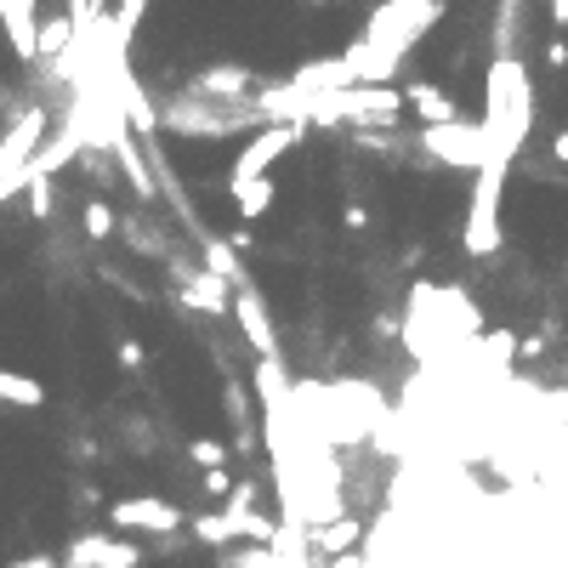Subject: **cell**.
Here are the masks:
<instances>
[{
  "label": "cell",
  "mask_w": 568,
  "mask_h": 568,
  "mask_svg": "<svg viewBox=\"0 0 568 568\" xmlns=\"http://www.w3.org/2000/svg\"><path fill=\"white\" fill-rule=\"evenodd\" d=\"M0 35H7V46L35 63V35H41V7L35 0H0Z\"/></svg>",
  "instance_id": "8fae6325"
},
{
  "label": "cell",
  "mask_w": 568,
  "mask_h": 568,
  "mask_svg": "<svg viewBox=\"0 0 568 568\" xmlns=\"http://www.w3.org/2000/svg\"><path fill=\"white\" fill-rule=\"evenodd\" d=\"M23 193H29V211H35L41 222L57 211V188H52V177H29V188H23Z\"/></svg>",
  "instance_id": "7402d4cb"
},
{
  "label": "cell",
  "mask_w": 568,
  "mask_h": 568,
  "mask_svg": "<svg viewBox=\"0 0 568 568\" xmlns=\"http://www.w3.org/2000/svg\"><path fill=\"white\" fill-rule=\"evenodd\" d=\"M233 193V205H240V216L245 222H256V216H267L279 205V182L274 177H261V182H240V188H227Z\"/></svg>",
  "instance_id": "e0dca14e"
},
{
  "label": "cell",
  "mask_w": 568,
  "mask_h": 568,
  "mask_svg": "<svg viewBox=\"0 0 568 568\" xmlns=\"http://www.w3.org/2000/svg\"><path fill=\"white\" fill-rule=\"evenodd\" d=\"M188 460L199 466V472H222V466H227V444H222V438H193V444H188Z\"/></svg>",
  "instance_id": "ffe728a7"
},
{
  "label": "cell",
  "mask_w": 568,
  "mask_h": 568,
  "mask_svg": "<svg viewBox=\"0 0 568 568\" xmlns=\"http://www.w3.org/2000/svg\"><path fill=\"white\" fill-rule=\"evenodd\" d=\"M7 568H57V557H52V552H29V557L7 563Z\"/></svg>",
  "instance_id": "d4e9b609"
},
{
  "label": "cell",
  "mask_w": 568,
  "mask_h": 568,
  "mask_svg": "<svg viewBox=\"0 0 568 568\" xmlns=\"http://www.w3.org/2000/svg\"><path fill=\"white\" fill-rule=\"evenodd\" d=\"M330 568H370V563H364V557L353 552V557H336V563H330Z\"/></svg>",
  "instance_id": "f1b7e54d"
},
{
  "label": "cell",
  "mask_w": 568,
  "mask_h": 568,
  "mask_svg": "<svg viewBox=\"0 0 568 568\" xmlns=\"http://www.w3.org/2000/svg\"><path fill=\"white\" fill-rule=\"evenodd\" d=\"M250 91H256V75L245 63H216V69H199L188 80V97H199V103H250Z\"/></svg>",
  "instance_id": "ba28073f"
},
{
  "label": "cell",
  "mask_w": 568,
  "mask_h": 568,
  "mask_svg": "<svg viewBox=\"0 0 568 568\" xmlns=\"http://www.w3.org/2000/svg\"><path fill=\"white\" fill-rule=\"evenodd\" d=\"M182 528V512L171 506V500L159 494H125L109 506V534H177Z\"/></svg>",
  "instance_id": "5b68a950"
},
{
  "label": "cell",
  "mask_w": 568,
  "mask_h": 568,
  "mask_svg": "<svg viewBox=\"0 0 568 568\" xmlns=\"http://www.w3.org/2000/svg\"><path fill=\"white\" fill-rule=\"evenodd\" d=\"M438 18H444L438 0H426V7H376V12H370V23H364V41H381L387 52L404 57V52H410V46H415Z\"/></svg>",
  "instance_id": "3957f363"
},
{
  "label": "cell",
  "mask_w": 568,
  "mask_h": 568,
  "mask_svg": "<svg viewBox=\"0 0 568 568\" xmlns=\"http://www.w3.org/2000/svg\"><path fill=\"white\" fill-rule=\"evenodd\" d=\"M143 364H148L143 342H120V370H143Z\"/></svg>",
  "instance_id": "603a6c76"
},
{
  "label": "cell",
  "mask_w": 568,
  "mask_h": 568,
  "mask_svg": "<svg viewBox=\"0 0 568 568\" xmlns=\"http://www.w3.org/2000/svg\"><path fill=\"white\" fill-rule=\"evenodd\" d=\"M109 148H114V159H120V177H125L131 188H137L143 205H159V182H154V159H148V148L131 143V131H120V137H114Z\"/></svg>",
  "instance_id": "7c38bea8"
},
{
  "label": "cell",
  "mask_w": 568,
  "mask_h": 568,
  "mask_svg": "<svg viewBox=\"0 0 568 568\" xmlns=\"http://www.w3.org/2000/svg\"><path fill=\"white\" fill-rule=\"evenodd\" d=\"M0 404H12V410H46V381L23 376V370H0Z\"/></svg>",
  "instance_id": "9a60e30c"
},
{
  "label": "cell",
  "mask_w": 568,
  "mask_h": 568,
  "mask_svg": "<svg viewBox=\"0 0 568 568\" xmlns=\"http://www.w3.org/2000/svg\"><path fill=\"white\" fill-rule=\"evenodd\" d=\"M552 154H557V159L568 165V131H557V143H552Z\"/></svg>",
  "instance_id": "83f0119b"
},
{
  "label": "cell",
  "mask_w": 568,
  "mask_h": 568,
  "mask_svg": "<svg viewBox=\"0 0 568 568\" xmlns=\"http://www.w3.org/2000/svg\"><path fill=\"white\" fill-rule=\"evenodd\" d=\"M552 29H568V0H557V7H552Z\"/></svg>",
  "instance_id": "4316f807"
},
{
  "label": "cell",
  "mask_w": 568,
  "mask_h": 568,
  "mask_svg": "<svg viewBox=\"0 0 568 568\" xmlns=\"http://www.w3.org/2000/svg\"><path fill=\"white\" fill-rule=\"evenodd\" d=\"M421 148L444 165H466V171H478L483 165V131L478 120H455V125H432L421 131Z\"/></svg>",
  "instance_id": "52a82bcc"
},
{
  "label": "cell",
  "mask_w": 568,
  "mask_h": 568,
  "mask_svg": "<svg viewBox=\"0 0 568 568\" xmlns=\"http://www.w3.org/2000/svg\"><path fill=\"white\" fill-rule=\"evenodd\" d=\"M171 274H177V285H182V308L211 313V319H222V313L233 308V285L199 274V267H182V261H171Z\"/></svg>",
  "instance_id": "30bf717a"
},
{
  "label": "cell",
  "mask_w": 568,
  "mask_h": 568,
  "mask_svg": "<svg viewBox=\"0 0 568 568\" xmlns=\"http://www.w3.org/2000/svg\"><path fill=\"white\" fill-rule=\"evenodd\" d=\"M199 478H205V494H211V500H227V494H233V478H227V466H222V472H199Z\"/></svg>",
  "instance_id": "cb8c5ba5"
},
{
  "label": "cell",
  "mask_w": 568,
  "mask_h": 568,
  "mask_svg": "<svg viewBox=\"0 0 568 568\" xmlns=\"http://www.w3.org/2000/svg\"><path fill=\"white\" fill-rule=\"evenodd\" d=\"M80 227H86V240L91 245H109L114 240V233H120V216H114V205H109V199H86V205H80Z\"/></svg>",
  "instance_id": "ac0fdd59"
},
{
  "label": "cell",
  "mask_w": 568,
  "mask_h": 568,
  "mask_svg": "<svg viewBox=\"0 0 568 568\" xmlns=\"http://www.w3.org/2000/svg\"><path fill=\"white\" fill-rule=\"evenodd\" d=\"M57 568H143V546L120 541L109 528H91V534H75V546L63 552Z\"/></svg>",
  "instance_id": "8992f818"
},
{
  "label": "cell",
  "mask_w": 568,
  "mask_h": 568,
  "mask_svg": "<svg viewBox=\"0 0 568 568\" xmlns=\"http://www.w3.org/2000/svg\"><path fill=\"white\" fill-rule=\"evenodd\" d=\"M358 541H364V523H358L353 512H336L330 523L308 528V546H313V552H324L330 563H336V557H353V546H358Z\"/></svg>",
  "instance_id": "5bb4252c"
},
{
  "label": "cell",
  "mask_w": 568,
  "mask_h": 568,
  "mask_svg": "<svg viewBox=\"0 0 568 568\" xmlns=\"http://www.w3.org/2000/svg\"><path fill=\"white\" fill-rule=\"evenodd\" d=\"M233 319H240V330H245V342H250L256 358H279V336H274V319H267L261 290H250V285L233 290Z\"/></svg>",
  "instance_id": "9c48e42d"
},
{
  "label": "cell",
  "mask_w": 568,
  "mask_h": 568,
  "mask_svg": "<svg viewBox=\"0 0 568 568\" xmlns=\"http://www.w3.org/2000/svg\"><path fill=\"white\" fill-rule=\"evenodd\" d=\"M227 568H285V557L274 546H240V552H227Z\"/></svg>",
  "instance_id": "44dd1931"
},
{
  "label": "cell",
  "mask_w": 568,
  "mask_h": 568,
  "mask_svg": "<svg viewBox=\"0 0 568 568\" xmlns=\"http://www.w3.org/2000/svg\"><path fill=\"white\" fill-rule=\"evenodd\" d=\"M302 143V125H261L256 137L240 148V159H233V171H227V188H240V182H261V177H274V165Z\"/></svg>",
  "instance_id": "277c9868"
},
{
  "label": "cell",
  "mask_w": 568,
  "mask_h": 568,
  "mask_svg": "<svg viewBox=\"0 0 568 568\" xmlns=\"http://www.w3.org/2000/svg\"><path fill=\"white\" fill-rule=\"evenodd\" d=\"M398 97H404V109H415V120H421L426 131H432V125H455V120H460V103H455L449 91H438L432 80H410Z\"/></svg>",
  "instance_id": "4fadbf2b"
},
{
  "label": "cell",
  "mask_w": 568,
  "mask_h": 568,
  "mask_svg": "<svg viewBox=\"0 0 568 568\" xmlns=\"http://www.w3.org/2000/svg\"><path fill=\"white\" fill-rule=\"evenodd\" d=\"M342 222H347V227H370V211H364V205H347Z\"/></svg>",
  "instance_id": "484cf974"
},
{
  "label": "cell",
  "mask_w": 568,
  "mask_h": 568,
  "mask_svg": "<svg viewBox=\"0 0 568 568\" xmlns=\"http://www.w3.org/2000/svg\"><path fill=\"white\" fill-rule=\"evenodd\" d=\"M69 46H75V23H69V12H57V18L41 23V35H35V63H63Z\"/></svg>",
  "instance_id": "2e32d148"
},
{
  "label": "cell",
  "mask_w": 568,
  "mask_h": 568,
  "mask_svg": "<svg viewBox=\"0 0 568 568\" xmlns=\"http://www.w3.org/2000/svg\"><path fill=\"white\" fill-rule=\"evenodd\" d=\"M199 274L233 285V279H240V250H233L227 240H211V245H205V267H199Z\"/></svg>",
  "instance_id": "d6986e66"
},
{
  "label": "cell",
  "mask_w": 568,
  "mask_h": 568,
  "mask_svg": "<svg viewBox=\"0 0 568 568\" xmlns=\"http://www.w3.org/2000/svg\"><path fill=\"white\" fill-rule=\"evenodd\" d=\"M506 171H512V159L483 154L478 182H472V211H466V227H460V245L472 256H494L500 250V188H506Z\"/></svg>",
  "instance_id": "7a4b0ae2"
},
{
  "label": "cell",
  "mask_w": 568,
  "mask_h": 568,
  "mask_svg": "<svg viewBox=\"0 0 568 568\" xmlns=\"http://www.w3.org/2000/svg\"><path fill=\"white\" fill-rule=\"evenodd\" d=\"M528 120H534V97H528V75L517 57H494L489 63V80H483V154L500 159H517L523 137H528Z\"/></svg>",
  "instance_id": "6da1fadb"
}]
</instances>
